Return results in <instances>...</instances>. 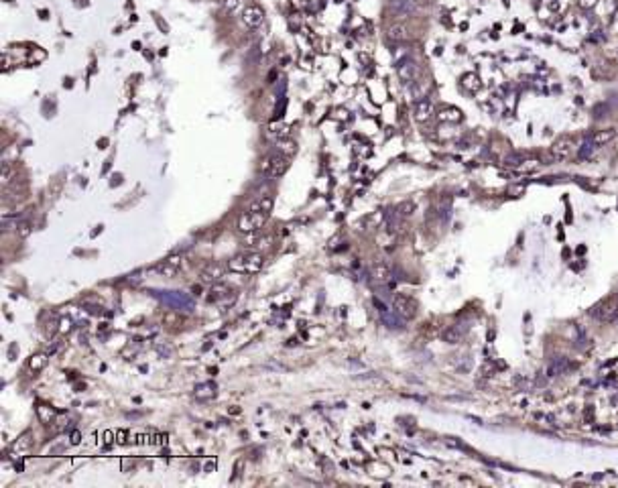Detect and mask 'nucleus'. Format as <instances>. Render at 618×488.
Returning <instances> with one entry per match:
<instances>
[{
	"instance_id": "obj_30",
	"label": "nucleus",
	"mask_w": 618,
	"mask_h": 488,
	"mask_svg": "<svg viewBox=\"0 0 618 488\" xmlns=\"http://www.w3.org/2000/svg\"><path fill=\"white\" fill-rule=\"evenodd\" d=\"M13 175H15V171L11 169V165H3V185H9L11 181H13Z\"/></svg>"
},
{
	"instance_id": "obj_33",
	"label": "nucleus",
	"mask_w": 618,
	"mask_h": 488,
	"mask_svg": "<svg viewBox=\"0 0 618 488\" xmlns=\"http://www.w3.org/2000/svg\"><path fill=\"white\" fill-rule=\"evenodd\" d=\"M82 442V435H80V431H71V444L73 446H78Z\"/></svg>"
},
{
	"instance_id": "obj_20",
	"label": "nucleus",
	"mask_w": 618,
	"mask_h": 488,
	"mask_svg": "<svg viewBox=\"0 0 618 488\" xmlns=\"http://www.w3.org/2000/svg\"><path fill=\"white\" fill-rule=\"evenodd\" d=\"M437 118L441 120V122H461V112L457 110V108H443L439 114H437Z\"/></svg>"
},
{
	"instance_id": "obj_28",
	"label": "nucleus",
	"mask_w": 618,
	"mask_h": 488,
	"mask_svg": "<svg viewBox=\"0 0 618 488\" xmlns=\"http://www.w3.org/2000/svg\"><path fill=\"white\" fill-rule=\"evenodd\" d=\"M45 364H47V356H45V354H35V356L29 360V366H31L33 370H41Z\"/></svg>"
},
{
	"instance_id": "obj_13",
	"label": "nucleus",
	"mask_w": 618,
	"mask_h": 488,
	"mask_svg": "<svg viewBox=\"0 0 618 488\" xmlns=\"http://www.w3.org/2000/svg\"><path fill=\"white\" fill-rule=\"evenodd\" d=\"M370 277H372V281H374L378 287H384V285H387V283L393 279V273H391V267H389V265L378 263V265H374V267H372Z\"/></svg>"
},
{
	"instance_id": "obj_26",
	"label": "nucleus",
	"mask_w": 618,
	"mask_h": 488,
	"mask_svg": "<svg viewBox=\"0 0 618 488\" xmlns=\"http://www.w3.org/2000/svg\"><path fill=\"white\" fill-rule=\"evenodd\" d=\"M413 210H415V204H413V202H403L401 206H397L395 212H397L401 218H407V216L413 214Z\"/></svg>"
},
{
	"instance_id": "obj_1",
	"label": "nucleus",
	"mask_w": 618,
	"mask_h": 488,
	"mask_svg": "<svg viewBox=\"0 0 618 488\" xmlns=\"http://www.w3.org/2000/svg\"><path fill=\"white\" fill-rule=\"evenodd\" d=\"M271 212H273V198L265 195V198L254 200L252 206L248 208V212H244L238 220L240 232L250 234V232H256L259 228H263V224L269 220Z\"/></svg>"
},
{
	"instance_id": "obj_35",
	"label": "nucleus",
	"mask_w": 618,
	"mask_h": 488,
	"mask_svg": "<svg viewBox=\"0 0 618 488\" xmlns=\"http://www.w3.org/2000/svg\"><path fill=\"white\" fill-rule=\"evenodd\" d=\"M547 7H549L551 11H559V3H557V0H549Z\"/></svg>"
},
{
	"instance_id": "obj_3",
	"label": "nucleus",
	"mask_w": 618,
	"mask_h": 488,
	"mask_svg": "<svg viewBox=\"0 0 618 488\" xmlns=\"http://www.w3.org/2000/svg\"><path fill=\"white\" fill-rule=\"evenodd\" d=\"M150 293L157 299H161L165 305H169V307H175V309L187 311V313L193 311V299L189 295H185V293H181V291H157V289H152Z\"/></svg>"
},
{
	"instance_id": "obj_22",
	"label": "nucleus",
	"mask_w": 618,
	"mask_h": 488,
	"mask_svg": "<svg viewBox=\"0 0 618 488\" xmlns=\"http://www.w3.org/2000/svg\"><path fill=\"white\" fill-rule=\"evenodd\" d=\"M287 134H289V128L285 126V124H277V122H273L271 126H269V136H273V138H277V140H281V138H287Z\"/></svg>"
},
{
	"instance_id": "obj_4",
	"label": "nucleus",
	"mask_w": 618,
	"mask_h": 488,
	"mask_svg": "<svg viewBox=\"0 0 618 488\" xmlns=\"http://www.w3.org/2000/svg\"><path fill=\"white\" fill-rule=\"evenodd\" d=\"M287 169H289V157L287 155H283V153H273V155H267L265 159H263V163H261V171H263V175H267V177H281V175H285L287 173Z\"/></svg>"
},
{
	"instance_id": "obj_23",
	"label": "nucleus",
	"mask_w": 618,
	"mask_h": 488,
	"mask_svg": "<svg viewBox=\"0 0 618 488\" xmlns=\"http://www.w3.org/2000/svg\"><path fill=\"white\" fill-rule=\"evenodd\" d=\"M277 149H279V153H283V155H293L295 153V149H297V144L291 140V138H281V140H277Z\"/></svg>"
},
{
	"instance_id": "obj_29",
	"label": "nucleus",
	"mask_w": 618,
	"mask_h": 488,
	"mask_svg": "<svg viewBox=\"0 0 618 488\" xmlns=\"http://www.w3.org/2000/svg\"><path fill=\"white\" fill-rule=\"evenodd\" d=\"M242 3L244 0H222V7H224L226 13H236V11H240Z\"/></svg>"
},
{
	"instance_id": "obj_34",
	"label": "nucleus",
	"mask_w": 618,
	"mask_h": 488,
	"mask_svg": "<svg viewBox=\"0 0 618 488\" xmlns=\"http://www.w3.org/2000/svg\"><path fill=\"white\" fill-rule=\"evenodd\" d=\"M116 437H118V444H126V439H124V437H126V431L118 429V431H116Z\"/></svg>"
},
{
	"instance_id": "obj_8",
	"label": "nucleus",
	"mask_w": 618,
	"mask_h": 488,
	"mask_svg": "<svg viewBox=\"0 0 618 488\" xmlns=\"http://www.w3.org/2000/svg\"><path fill=\"white\" fill-rule=\"evenodd\" d=\"M594 315H598L604 323L616 321V319H618V295H616V297H610V299H606V301H602V303L596 307Z\"/></svg>"
},
{
	"instance_id": "obj_25",
	"label": "nucleus",
	"mask_w": 618,
	"mask_h": 488,
	"mask_svg": "<svg viewBox=\"0 0 618 488\" xmlns=\"http://www.w3.org/2000/svg\"><path fill=\"white\" fill-rule=\"evenodd\" d=\"M228 293H230V287H226V285H218V283H216V285L212 287V295H210V299H212V301H218V299L226 297Z\"/></svg>"
},
{
	"instance_id": "obj_32",
	"label": "nucleus",
	"mask_w": 618,
	"mask_h": 488,
	"mask_svg": "<svg viewBox=\"0 0 618 488\" xmlns=\"http://www.w3.org/2000/svg\"><path fill=\"white\" fill-rule=\"evenodd\" d=\"M596 3H598V0H580L578 5H580L582 9H592V7H596Z\"/></svg>"
},
{
	"instance_id": "obj_19",
	"label": "nucleus",
	"mask_w": 618,
	"mask_h": 488,
	"mask_svg": "<svg viewBox=\"0 0 618 488\" xmlns=\"http://www.w3.org/2000/svg\"><path fill=\"white\" fill-rule=\"evenodd\" d=\"M461 86L466 88L468 92H478L480 88H482V82H480V77L476 75V73H466V75H461Z\"/></svg>"
},
{
	"instance_id": "obj_9",
	"label": "nucleus",
	"mask_w": 618,
	"mask_h": 488,
	"mask_svg": "<svg viewBox=\"0 0 618 488\" xmlns=\"http://www.w3.org/2000/svg\"><path fill=\"white\" fill-rule=\"evenodd\" d=\"M574 149H576L574 138L563 136V138H559V140L553 142V146H551V157H553L555 161H563V159H568V157L574 153Z\"/></svg>"
},
{
	"instance_id": "obj_2",
	"label": "nucleus",
	"mask_w": 618,
	"mask_h": 488,
	"mask_svg": "<svg viewBox=\"0 0 618 488\" xmlns=\"http://www.w3.org/2000/svg\"><path fill=\"white\" fill-rule=\"evenodd\" d=\"M265 265V257L259 253H242L228 263V269L234 273H259Z\"/></svg>"
},
{
	"instance_id": "obj_24",
	"label": "nucleus",
	"mask_w": 618,
	"mask_h": 488,
	"mask_svg": "<svg viewBox=\"0 0 618 488\" xmlns=\"http://www.w3.org/2000/svg\"><path fill=\"white\" fill-rule=\"evenodd\" d=\"M31 448V433L27 431V433H23L17 442H15V446H13V450L15 452H25V450H29Z\"/></svg>"
},
{
	"instance_id": "obj_15",
	"label": "nucleus",
	"mask_w": 618,
	"mask_h": 488,
	"mask_svg": "<svg viewBox=\"0 0 618 488\" xmlns=\"http://www.w3.org/2000/svg\"><path fill=\"white\" fill-rule=\"evenodd\" d=\"M222 275H224V267L218 265V263H210L208 267L201 271V281H203V283H210V285H216V283L222 279Z\"/></svg>"
},
{
	"instance_id": "obj_18",
	"label": "nucleus",
	"mask_w": 618,
	"mask_h": 488,
	"mask_svg": "<svg viewBox=\"0 0 618 488\" xmlns=\"http://www.w3.org/2000/svg\"><path fill=\"white\" fill-rule=\"evenodd\" d=\"M216 393H218L216 382H201V384L195 386V399L197 401H210V399L216 397Z\"/></svg>"
},
{
	"instance_id": "obj_12",
	"label": "nucleus",
	"mask_w": 618,
	"mask_h": 488,
	"mask_svg": "<svg viewBox=\"0 0 618 488\" xmlns=\"http://www.w3.org/2000/svg\"><path fill=\"white\" fill-rule=\"evenodd\" d=\"M389 7L399 17H409L417 11V0H389Z\"/></svg>"
},
{
	"instance_id": "obj_17",
	"label": "nucleus",
	"mask_w": 618,
	"mask_h": 488,
	"mask_svg": "<svg viewBox=\"0 0 618 488\" xmlns=\"http://www.w3.org/2000/svg\"><path fill=\"white\" fill-rule=\"evenodd\" d=\"M378 313H380V319H382V323L387 328H391V330H401L403 328V317L395 309L382 307V309H378Z\"/></svg>"
},
{
	"instance_id": "obj_11",
	"label": "nucleus",
	"mask_w": 618,
	"mask_h": 488,
	"mask_svg": "<svg viewBox=\"0 0 618 488\" xmlns=\"http://www.w3.org/2000/svg\"><path fill=\"white\" fill-rule=\"evenodd\" d=\"M431 116H433V102L429 100V98H421V100H417L415 108H413V118L417 122H427Z\"/></svg>"
},
{
	"instance_id": "obj_27",
	"label": "nucleus",
	"mask_w": 618,
	"mask_h": 488,
	"mask_svg": "<svg viewBox=\"0 0 618 488\" xmlns=\"http://www.w3.org/2000/svg\"><path fill=\"white\" fill-rule=\"evenodd\" d=\"M33 232V226H31V222L29 220H19V226H17V234L21 236V238H27L29 234Z\"/></svg>"
},
{
	"instance_id": "obj_5",
	"label": "nucleus",
	"mask_w": 618,
	"mask_h": 488,
	"mask_svg": "<svg viewBox=\"0 0 618 488\" xmlns=\"http://www.w3.org/2000/svg\"><path fill=\"white\" fill-rule=\"evenodd\" d=\"M393 309L403 319H413L417 315V301L413 297H409V295H401V293H397V295L393 297Z\"/></svg>"
},
{
	"instance_id": "obj_10",
	"label": "nucleus",
	"mask_w": 618,
	"mask_h": 488,
	"mask_svg": "<svg viewBox=\"0 0 618 488\" xmlns=\"http://www.w3.org/2000/svg\"><path fill=\"white\" fill-rule=\"evenodd\" d=\"M181 257L179 255H171L165 261H161L159 265H154V273H159L163 277H175L181 271Z\"/></svg>"
},
{
	"instance_id": "obj_21",
	"label": "nucleus",
	"mask_w": 618,
	"mask_h": 488,
	"mask_svg": "<svg viewBox=\"0 0 618 488\" xmlns=\"http://www.w3.org/2000/svg\"><path fill=\"white\" fill-rule=\"evenodd\" d=\"M407 37H409V33H407V29H405L403 25H395V27L389 29V39L395 41V43H401V41H405Z\"/></svg>"
},
{
	"instance_id": "obj_31",
	"label": "nucleus",
	"mask_w": 618,
	"mask_h": 488,
	"mask_svg": "<svg viewBox=\"0 0 618 488\" xmlns=\"http://www.w3.org/2000/svg\"><path fill=\"white\" fill-rule=\"evenodd\" d=\"M521 161H523V157L521 155H510V157H506V165H521Z\"/></svg>"
},
{
	"instance_id": "obj_6",
	"label": "nucleus",
	"mask_w": 618,
	"mask_h": 488,
	"mask_svg": "<svg viewBox=\"0 0 618 488\" xmlns=\"http://www.w3.org/2000/svg\"><path fill=\"white\" fill-rule=\"evenodd\" d=\"M397 75H399V79L405 84V86H411V84H415V79H417V75H419V67H417V63L413 61V59H403V61H399L397 63Z\"/></svg>"
},
{
	"instance_id": "obj_14",
	"label": "nucleus",
	"mask_w": 618,
	"mask_h": 488,
	"mask_svg": "<svg viewBox=\"0 0 618 488\" xmlns=\"http://www.w3.org/2000/svg\"><path fill=\"white\" fill-rule=\"evenodd\" d=\"M616 136V128H602V130H596V132H592L586 140L592 144V146H602V144H606V142H610L612 138Z\"/></svg>"
},
{
	"instance_id": "obj_16",
	"label": "nucleus",
	"mask_w": 618,
	"mask_h": 488,
	"mask_svg": "<svg viewBox=\"0 0 618 488\" xmlns=\"http://www.w3.org/2000/svg\"><path fill=\"white\" fill-rule=\"evenodd\" d=\"M464 332H468V326L464 328V323H455V326H449L447 330H443L441 338L447 344H459L461 338H464Z\"/></svg>"
},
{
	"instance_id": "obj_7",
	"label": "nucleus",
	"mask_w": 618,
	"mask_h": 488,
	"mask_svg": "<svg viewBox=\"0 0 618 488\" xmlns=\"http://www.w3.org/2000/svg\"><path fill=\"white\" fill-rule=\"evenodd\" d=\"M240 19H242V23H244L248 29H256V27H261L263 21H265V11H263V7H259V5H246V7L242 9Z\"/></svg>"
}]
</instances>
